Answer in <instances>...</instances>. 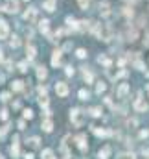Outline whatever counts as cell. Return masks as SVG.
I'll return each mask as SVG.
<instances>
[{
	"label": "cell",
	"instance_id": "1",
	"mask_svg": "<svg viewBox=\"0 0 149 159\" xmlns=\"http://www.w3.org/2000/svg\"><path fill=\"white\" fill-rule=\"evenodd\" d=\"M70 119H72V122L76 124V126H81L83 124V120H81V111L79 109H72L70 111Z\"/></svg>",
	"mask_w": 149,
	"mask_h": 159
},
{
	"label": "cell",
	"instance_id": "2",
	"mask_svg": "<svg viewBox=\"0 0 149 159\" xmlns=\"http://www.w3.org/2000/svg\"><path fill=\"white\" fill-rule=\"evenodd\" d=\"M6 11H7V13H17V11H18V0H7Z\"/></svg>",
	"mask_w": 149,
	"mask_h": 159
},
{
	"label": "cell",
	"instance_id": "3",
	"mask_svg": "<svg viewBox=\"0 0 149 159\" xmlns=\"http://www.w3.org/2000/svg\"><path fill=\"white\" fill-rule=\"evenodd\" d=\"M134 109H136V111H145V109H147V104H145V100H142L140 93H138V98L134 100Z\"/></svg>",
	"mask_w": 149,
	"mask_h": 159
},
{
	"label": "cell",
	"instance_id": "4",
	"mask_svg": "<svg viewBox=\"0 0 149 159\" xmlns=\"http://www.w3.org/2000/svg\"><path fill=\"white\" fill-rule=\"evenodd\" d=\"M55 93L59 94V96H66V94H68V85H66V83H63V81H59L57 85H55Z\"/></svg>",
	"mask_w": 149,
	"mask_h": 159
},
{
	"label": "cell",
	"instance_id": "5",
	"mask_svg": "<svg viewBox=\"0 0 149 159\" xmlns=\"http://www.w3.org/2000/svg\"><path fill=\"white\" fill-rule=\"evenodd\" d=\"M9 35V28L6 20H0V39H6Z\"/></svg>",
	"mask_w": 149,
	"mask_h": 159
},
{
	"label": "cell",
	"instance_id": "6",
	"mask_svg": "<svg viewBox=\"0 0 149 159\" xmlns=\"http://www.w3.org/2000/svg\"><path fill=\"white\" fill-rule=\"evenodd\" d=\"M35 17H37V9H35V7H30L28 11L24 13V19H26V20H30V22H33Z\"/></svg>",
	"mask_w": 149,
	"mask_h": 159
},
{
	"label": "cell",
	"instance_id": "7",
	"mask_svg": "<svg viewBox=\"0 0 149 159\" xmlns=\"http://www.w3.org/2000/svg\"><path fill=\"white\" fill-rule=\"evenodd\" d=\"M127 93H129V85H127V83H122L118 87V98H125Z\"/></svg>",
	"mask_w": 149,
	"mask_h": 159
},
{
	"label": "cell",
	"instance_id": "8",
	"mask_svg": "<svg viewBox=\"0 0 149 159\" xmlns=\"http://www.w3.org/2000/svg\"><path fill=\"white\" fill-rule=\"evenodd\" d=\"M100 13H101L103 17H109V15H111V6H109L107 2L100 4Z\"/></svg>",
	"mask_w": 149,
	"mask_h": 159
},
{
	"label": "cell",
	"instance_id": "9",
	"mask_svg": "<svg viewBox=\"0 0 149 159\" xmlns=\"http://www.w3.org/2000/svg\"><path fill=\"white\" fill-rule=\"evenodd\" d=\"M76 141H77V146H79V150H87V144H85V141H87V137H85V135H77L76 137Z\"/></svg>",
	"mask_w": 149,
	"mask_h": 159
},
{
	"label": "cell",
	"instance_id": "10",
	"mask_svg": "<svg viewBox=\"0 0 149 159\" xmlns=\"http://www.w3.org/2000/svg\"><path fill=\"white\" fill-rule=\"evenodd\" d=\"M52 65H54V67H59L61 65V52L59 50H55L54 56H52Z\"/></svg>",
	"mask_w": 149,
	"mask_h": 159
},
{
	"label": "cell",
	"instance_id": "11",
	"mask_svg": "<svg viewBox=\"0 0 149 159\" xmlns=\"http://www.w3.org/2000/svg\"><path fill=\"white\" fill-rule=\"evenodd\" d=\"M100 159H109V155H111V146H103V150H100Z\"/></svg>",
	"mask_w": 149,
	"mask_h": 159
},
{
	"label": "cell",
	"instance_id": "12",
	"mask_svg": "<svg viewBox=\"0 0 149 159\" xmlns=\"http://www.w3.org/2000/svg\"><path fill=\"white\" fill-rule=\"evenodd\" d=\"M44 9H46V11H54V9H55V0H46V2H44Z\"/></svg>",
	"mask_w": 149,
	"mask_h": 159
},
{
	"label": "cell",
	"instance_id": "13",
	"mask_svg": "<svg viewBox=\"0 0 149 159\" xmlns=\"http://www.w3.org/2000/svg\"><path fill=\"white\" fill-rule=\"evenodd\" d=\"M42 130H44V131H52V130H54V124H52L50 119H46L44 122H42Z\"/></svg>",
	"mask_w": 149,
	"mask_h": 159
},
{
	"label": "cell",
	"instance_id": "14",
	"mask_svg": "<svg viewBox=\"0 0 149 159\" xmlns=\"http://www.w3.org/2000/svg\"><path fill=\"white\" fill-rule=\"evenodd\" d=\"M94 133H96V135H100V137H107V135H112V131H109V130H98V128H94Z\"/></svg>",
	"mask_w": 149,
	"mask_h": 159
},
{
	"label": "cell",
	"instance_id": "15",
	"mask_svg": "<svg viewBox=\"0 0 149 159\" xmlns=\"http://www.w3.org/2000/svg\"><path fill=\"white\" fill-rule=\"evenodd\" d=\"M35 52H37V50H35V46H33V45H30V46H28V50H26L28 59H33V57H35Z\"/></svg>",
	"mask_w": 149,
	"mask_h": 159
},
{
	"label": "cell",
	"instance_id": "16",
	"mask_svg": "<svg viewBox=\"0 0 149 159\" xmlns=\"http://www.w3.org/2000/svg\"><path fill=\"white\" fill-rule=\"evenodd\" d=\"M37 76H39V80H44V78L48 76L46 69H44V67H39V69H37Z\"/></svg>",
	"mask_w": 149,
	"mask_h": 159
},
{
	"label": "cell",
	"instance_id": "17",
	"mask_svg": "<svg viewBox=\"0 0 149 159\" xmlns=\"http://www.w3.org/2000/svg\"><path fill=\"white\" fill-rule=\"evenodd\" d=\"M98 61L101 63V65H105L107 69L111 67V59H109V57H105V56H100V57H98Z\"/></svg>",
	"mask_w": 149,
	"mask_h": 159
},
{
	"label": "cell",
	"instance_id": "18",
	"mask_svg": "<svg viewBox=\"0 0 149 159\" xmlns=\"http://www.w3.org/2000/svg\"><path fill=\"white\" fill-rule=\"evenodd\" d=\"M42 159H55V157H54V152H52L50 148H46V150L42 152Z\"/></svg>",
	"mask_w": 149,
	"mask_h": 159
},
{
	"label": "cell",
	"instance_id": "19",
	"mask_svg": "<svg viewBox=\"0 0 149 159\" xmlns=\"http://www.w3.org/2000/svg\"><path fill=\"white\" fill-rule=\"evenodd\" d=\"M28 144H30L31 148H35V146H39V137H31V139L28 141Z\"/></svg>",
	"mask_w": 149,
	"mask_h": 159
},
{
	"label": "cell",
	"instance_id": "20",
	"mask_svg": "<svg viewBox=\"0 0 149 159\" xmlns=\"http://www.w3.org/2000/svg\"><path fill=\"white\" fill-rule=\"evenodd\" d=\"M11 155H13V157H17V155H18V143H17V141H15V143H13V146H11Z\"/></svg>",
	"mask_w": 149,
	"mask_h": 159
},
{
	"label": "cell",
	"instance_id": "21",
	"mask_svg": "<svg viewBox=\"0 0 149 159\" xmlns=\"http://www.w3.org/2000/svg\"><path fill=\"white\" fill-rule=\"evenodd\" d=\"M9 45H11L13 48L20 46V41H18V37H15V35H13V37H11V41H9Z\"/></svg>",
	"mask_w": 149,
	"mask_h": 159
},
{
	"label": "cell",
	"instance_id": "22",
	"mask_svg": "<svg viewBox=\"0 0 149 159\" xmlns=\"http://www.w3.org/2000/svg\"><path fill=\"white\" fill-rule=\"evenodd\" d=\"M83 76H85V80H87V83H90V81H92V72H89L87 69L83 70Z\"/></svg>",
	"mask_w": 149,
	"mask_h": 159
},
{
	"label": "cell",
	"instance_id": "23",
	"mask_svg": "<svg viewBox=\"0 0 149 159\" xmlns=\"http://www.w3.org/2000/svg\"><path fill=\"white\" fill-rule=\"evenodd\" d=\"M39 28H41V31H44V34H48V20H42Z\"/></svg>",
	"mask_w": 149,
	"mask_h": 159
},
{
	"label": "cell",
	"instance_id": "24",
	"mask_svg": "<svg viewBox=\"0 0 149 159\" xmlns=\"http://www.w3.org/2000/svg\"><path fill=\"white\" fill-rule=\"evenodd\" d=\"M22 83H24V81H20V80L13 81V89H15V91H20V89H22Z\"/></svg>",
	"mask_w": 149,
	"mask_h": 159
},
{
	"label": "cell",
	"instance_id": "25",
	"mask_svg": "<svg viewBox=\"0 0 149 159\" xmlns=\"http://www.w3.org/2000/svg\"><path fill=\"white\" fill-rule=\"evenodd\" d=\"M90 115H92V116H100V115H101V109H100V107H92V109H90Z\"/></svg>",
	"mask_w": 149,
	"mask_h": 159
},
{
	"label": "cell",
	"instance_id": "26",
	"mask_svg": "<svg viewBox=\"0 0 149 159\" xmlns=\"http://www.w3.org/2000/svg\"><path fill=\"white\" fill-rule=\"evenodd\" d=\"M79 98H81V100H89V93L85 91V89H81V91H79Z\"/></svg>",
	"mask_w": 149,
	"mask_h": 159
},
{
	"label": "cell",
	"instance_id": "27",
	"mask_svg": "<svg viewBox=\"0 0 149 159\" xmlns=\"http://www.w3.org/2000/svg\"><path fill=\"white\" fill-rule=\"evenodd\" d=\"M24 119H33V111H31V109H24Z\"/></svg>",
	"mask_w": 149,
	"mask_h": 159
},
{
	"label": "cell",
	"instance_id": "28",
	"mask_svg": "<svg viewBox=\"0 0 149 159\" xmlns=\"http://www.w3.org/2000/svg\"><path fill=\"white\" fill-rule=\"evenodd\" d=\"M96 91H98V93L101 94V93L105 91V83H98V87H96Z\"/></svg>",
	"mask_w": 149,
	"mask_h": 159
},
{
	"label": "cell",
	"instance_id": "29",
	"mask_svg": "<svg viewBox=\"0 0 149 159\" xmlns=\"http://www.w3.org/2000/svg\"><path fill=\"white\" fill-rule=\"evenodd\" d=\"M39 104H41V105H44V107H46V105H48V98H46V96H41Z\"/></svg>",
	"mask_w": 149,
	"mask_h": 159
},
{
	"label": "cell",
	"instance_id": "30",
	"mask_svg": "<svg viewBox=\"0 0 149 159\" xmlns=\"http://www.w3.org/2000/svg\"><path fill=\"white\" fill-rule=\"evenodd\" d=\"M7 128H9V126H4V128H0V139H2V137L7 133Z\"/></svg>",
	"mask_w": 149,
	"mask_h": 159
},
{
	"label": "cell",
	"instance_id": "31",
	"mask_svg": "<svg viewBox=\"0 0 149 159\" xmlns=\"http://www.w3.org/2000/svg\"><path fill=\"white\" fill-rule=\"evenodd\" d=\"M0 100H2V102L9 100V93H2V94H0Z\"/></svg>",
	"mask_w": 149,
	"mask_h": 159
},
{
	"label": "cell",
	"instance_id": "32",
	"mask_svg": "<svg viewBox=\"0 0 149 159\" xmlns=\"http://www.w3.org/2000/svg\"><path fill=\"white\" fill-rule=\"evenodd\" d=\"M134 67H136L138 70H144V63H142V61H136V63H134Z\"/></svg>",
	"mask_w": 149,
	"mask_h": 159
},
{
	"label": "cell",
	"instance_id": "33",
	"mask_svg": "<svg viewBox=\"0 0 149 159\" xmlns=\"http://www.w3.org/2000/svg\"><path fill=\"white\" fill-rule=\"evenodd\" d=\"M0 119H2V120H6V119H7V111H6V109L0 111Z\"/></svg>",
	"mask_w": 149,
	"mask_h": 159
},
{
	"label": "cell",
	"instance_id": "34",
	"mask_svg": "<svg viewBox=\"0 0 149 159\" xmlns=\"http://www.w3.org/2000/svg\"><path fill=\"white\" fill-rule=\"evenodd\" d=\"M85 56H87V52H85L83 48H79L77 50V57H85Z\"/></svg>",
	"mask_w": 149,
	"mask_h": 159
},
{
	"label": "cell",
	"instance_id": "35",
	"mask_svg": "<svg viewBox=\"0 0 149 159\" xmlns=\"http://www.w3.org/2000/svg\"><path fill=\"white\" fill-rule=\"evenodd\" d=\"M79 6H81V7L85 9V7H87V6H89V0H79Z\"/></svg>",
	"mask_w": 149,
	"mask_h": 159
},
{
	"label": "cell",
	"instance_id": "36",
	"mask_svg": "<svg viewBox=\"0 0 149 159\" xmlns=\"http://www.w3.org/2000/svg\"><path fill=\"white\" fill-rule=\"evenodd\" d=\"M122 159H134V155H133V154H123Z\"/></svg>",
	"mask_w": 149,
	"mask_h": 159
},
{
	"label": "cell",
	"instance_id": "37",
	"mask_svg": "<svg viewBox=\"0 0 149 159\" xmlns=\"http://www.w3.org/2000/svg\"><path fill=\"white\" fill-rule=\"evenodd\" d=\"M18 69L22 70V72H26V61H22V63H20V65H18Z\"/></svg>",
	"mask_w": 149,
	"mask_h": 159
},
{
	"label": "cell",
	"instance_id": "38",
	"mask_svg": "<svg viewBox=\"0 0 149 159\" xmlns=\"http://www.w3.org/2000/svg\"><path fill=\"white\" fill-rule=\"evenodd\" d=\"M66 74H68V76H72V74H74V69H72V67H66Z\"/></svg>",
	"mask_w": 149,
	"mask_h": 159
},
{
	"label": "cell",
	"instance_id": "39",
	"mask_svg": "<svg viewBox=\"0 0 149 159\" xmlns=\"http://www.w3.org/2000/svg\"><path fill=\"white\" fill-rule=\"evenodd\" d=\"M24 159H33V154H26V155H24Z\"/></svg>",
	"mask_w": 149,
	"mask_h": 159
},
{
	"label": "cell",
	"instance_id": "40",
	"mask_svg": "<svg viewBox=\"0 0 149 159\" xmlns=\"http://www.w3.org/2000/svg\"><path fill=\"white\" fill-rule=\"evenodd\" d=\"M144 155H147V157H149V148H144Z\"/></svg>",
	"mask_w": 149,
	"mask_h": 159
},
{
	"label": "cell",
	"instance_id": "41",
	"mask_svg": "<svg viewBox=\"0 0 149 159\" xmlns=\"http://www.w3.org/2000/svg\"><path fill=\"white\" fill-rule=\"evenodd\" d=\"M0 61H4V56H2V50H0Z\"/></svg>",
	"mask_w": 149,
	"mask_h": 159
},
{
	"label": "cell",
	"instance_id": "42",
	"mask_svg": "<svg viewBox=\"0 0 149 159\" xmlns=\"http://www.w3.org/2000/svg\"><path fill=\"white\" fill-rule=\"evenodd\" d=\"M145 46H149V35H147V41H145Z\"/></svg>",
	"mask_w": 149,
	"mask_h": 159
},
{
	"label": "cell",
	"instance_id": "43",
	"mask_svg": "<svg viewBox=\"0 0 149 159\" xmlns=\"http://www.w3.org/2000/svg\"><path fill=\"white\" fill-rule=\"evenodd\" d=\"M0 159H4V157H2V155H0Z\"/></svg>",
	"mask_w": 149,
	"mask_h": 159
},
{
	"label": "cell",
	"instance_id": "44",
	"mask_svg": "<svg viewBox=\"0 0 149 159\" xmlns=\"http://www.w3.org/2000/svg\"><path fill=\"white\" fill-rule=\"evenodd\" d=\"M147 91H149V85H147Z\"/></svg>",
	"mask_w": 149,
	"mask_h": 159
},
{
	"label": "cell",
	"instance_id": "45",
	"mask_svg": "<svg viewBox=\"0 0 149 159\" xmlns=\"http://www.w3.org/2000/svg\"><path fill=\"white\" fill-rule=\"evenodd\" d=\"M131 2H134V0H131Z\"/></svg>",
	"mask_w": 149,
	"mask_h": 159
}]
</instances>
